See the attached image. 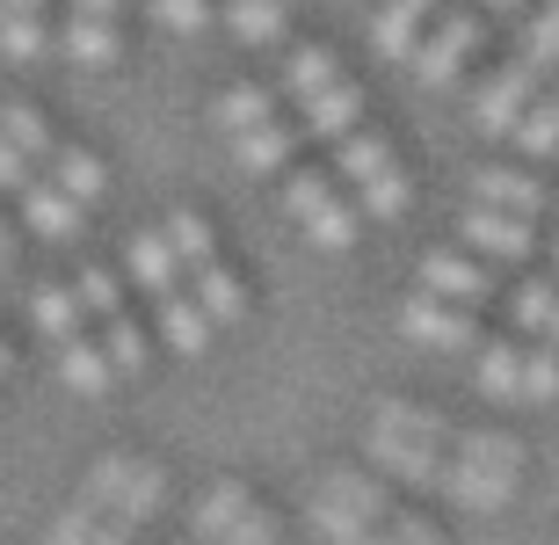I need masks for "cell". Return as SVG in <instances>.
Segmentation results:
<instances>
[{
	"label": "cell",
	"instance_id": "cell-19",
	"mask_svg": "<svg viewBox=\"0 0 559 545\" xmlns=\"http://www.w3.org/2000/svg\"><path fill=\"white\" fill-rule=\"evenodd\" d=\"M160 233H167V248H175V262H182V276H204L218 262V233H211L204 211H167Z\"/></svg>",
	"mask_w": 559,
	"mask_h": 545
},
{
	"label": "cell",
	"instance_id": "cell-35",
	"mask_svg": "<svg viewBox=\"0 0 559 545\" xmlns=\"http://www.w3.org/2000/svg\"><path fill=\"white\" fill-rule=\"evenodd\" d=\"M407 204H415V182H407L400 168H385L378 182H364V189H356V211H371V218H400Z\"/></svg>",
	"mask_w": 559,
	"mask_h": 545
},
{
	"label": "cell",
	"instance_id": "cell-31",
	"mask_svg": "<svg viewBox=\"0 0 559 545\" xmlns=\"http://www.w3.org/2000/svg\"><path fill=\"white\" fill-rule=\"evenodd\" d=\"M103 357H109L117 378H139L145 364H153V342H145V328L131 313H117V320H103Z\"/></svg>",
	"mask_w": 559,
	"mask_h": 545
},
{
	"label": "cell",
	"instance_id": "cell-26",
	"mask_svg": "<svg viewBox=\"0 0 559 545\" xmlns=\"http://www.w3.org/2000/svg\"><path fill=\"white\" fill-rule=\"evenodd\" d=\"M290 146H298V125H262V131H248V139H233V161L248 175H284Z\"/></svg>",
	"mask_w": 559,
	"mask_h": 545
},
{
	"label": "cell",
	"instance_id": "cell-27",
	"mask_svg": "<svg viewBox=\"0 0 559 545\" xmlns=\"http://www.w3.org/2000/svg\"><path fill=\"white\" fill-rule=\"evenodd\" d=\"M59 51H66L73 66H117L124 37H117V22H81V15H66V29H59Z\"/></svg>",
	"mask_w": 559,
	"mask_h": 545
},
{
	"label": "cell",
	"instance_id": "cell-46",
	"mask_svg": "<svg viewBox=\"0 0 559 545\" xmlns=\"http://www.w3.org/2000/svg\"><path fill=\"white\" fill-rule=\"evenodd\" d=\"M538 342H545V349H559V313H552V328H545V335H538Z\"/></svg>",
	"mask_w": 559,
	"mask_h": 545
},
{
	"label": "cell",
	"instance_id": "cell-39",
	"mask_svg": "<svg viewBox=\"0 0 559 545\" xmlns=\"http://www.w3.org/2000/svg\"><path fill=\"white\" fill-rule=\"evenodd\" d=\"M523 66H538V73H545V66H559V0L531 22V29H523Z\"/></svg>",
	"mask_w": 559,
	"mask_h": 545
},
{
	"label": "cell",
	"instance_id": "cell-40",
	"mask_svg": "<svg viewBox=\"0 0 559 545\" xmlns=\"http://www.w3.org/2000/svg\"><path fill=\"white\" fill-rule=\"evenodd\" d=\"M371 545H443V531H436L421 509H393V517H385V531H378Z\"/></svg>",
	"mask_w": 559,
	"mask_h": 545
},
{
	"label": "cell",
	"instance_id": "cell-47",
	"mask_svg": "<svg viewBox=\"0 0 559 545\" xmlns=\"http://www.w3.org/2000/svg\"><path fill=\"white\" fill-rule=\"evenodd\" d=\"M8 364H15V357H8V342H0V378H8Z\"/></svg>",
	"mask_w": 559,
	"mask_h": 545
},
{
	"label": "cell",
	"instance_id": "cell-18",
	"mask_svg": "<svg viewBox=\"0 0 559 545\" xmlns=\"http://www.w3.org/2000/svg\"><path fill=\"white\" fill-rule=\"evenodd\" d=\"M189 298L204 306L211 328H240V320H248V284H240L226 262H211L204 276H189Z\"/></svg>",
	"mask_w": 559,
	"mask_h": 545
},
{
	"label": "cell",
	"instance_id": "cell-43",
	"mask_svg": "<svg viewBox=\"0 0 559 545\" xmlns=\"http://www.w3.org/2000/svg\"><path fill=\"white\" fill-rule=\"evenodd\" d=\"M66 8H73L81 22H117V15L131 8V0H66Z\"/></svg>",
	"mask_w": 559,
	"mask_h": 545
},
{
	"label": "cell",
	"instance_id": "cell-25",
	"mask_svg": "<svg viewBox=\"0 0 559 545\" xmlns=\"http://www.w3.org/2000/svg\"><path fill=\"white\" fill-rule=\"evenodd\" d=\"M0 131H8V146L29 161V168H51V153H59V139H51V125H44V109H29V103H8L0 109Z\"/></svg>",
	"mask_w": 559,
	"mask_h": 545
},
{
	"label": "cell",
	"instance_id": "cell-13",
	"mask_svg": "<svg viewBox=\"0 0 559 545\" xmlns=\"http://www.w3.org/2000/svg\"><path fill=\"white\" fill-rule=\"evenodd\" d=\"M356 125H364V87L356 81L328 87V95H312V103L298 109V139H328V146H342V139H356Z\"/></svg>",
	"mask_w": 559,
	"mask_h": 545
},
{
	"label": "cell",
	"instance_id": "cell-3",
	"mask_svg": "<svg viewBox=\"0 0 559 545\" xmlns=\"http://www.w3.org/2000/svg\"><path fill=\"white\" fill-rule=\"evenodd\" d=\"M81 509H95V517H109V524H153L167 509V465L160 459H139V451H103V459L81 473V495H73Z\"/></svg>",
	"mask_w": 559,
	"mask_h": 545
},
{
	"label": "cell",
	"instance_id": "cell-48",
	"mask_svg": "<svg viewBox=\"0 0 559 545\" xmlns=\"http://www.w3.org/2000/svg\"><path fill=\"white\" fill-rule=\"evenodd\" d=\"M479 8H516V0H479Z\"/></svg>",
	"mask_w": 559,
	"mask_h": 545
},
{
	"label": "cell",
	"instance_id": "cell-33",
	"mask_svg": "<svg viewBox=\"0 0 559 545\" xmlns=\"http://www.w3.org/2000/svg\"><path fill=\"white\" fill-rule=\"evenodd\" d=\"M559 313V284H545V276H531V284H516L509 292V320H516L523 335H545Z\"/></svg>",
	"mask_w": 559,
	"mask_h": 545
},
{
	"label": "cell",
	"instance_id": "cell-36",
	"mask_svg": "<svg viewBox=\"0 0 559 545\" xmlns=\"http://www.w3.org/2000/svg\"><path fill=\"white\" fill-rule=\"evenodd\" d=\"M73 292H81L87 320H117V313H124V284H117L109 270H81V276H73Z\"/></svg>",
	"mask_w": 559,
	"mask_h": 545
},
{
	"label": "cell",
	"instance_id": "cell-41",
	"mask_svg": "<svg viewBox=\"0 0 559 545\" xmlns=\"http://www.w3.org/2000/svg\"><path fill=\"white\" fill-rule=\"evenodd\" d=\"M0 51L22 66H37L44 51H51V37H44V22H0Z\"/></svg>",
	"mask_w": 559,
	"mask_h": 545
},
{
	"label": "cell",
	"instance_id": "cell-42",
	"mask_svg": "<svg viewBox=\"0 0 559 545\" xmlns=\"http://www.w3.org/2000/svg\"><path fill=\"white\" fill-rule=\"evenodd\" d=\"M29 182H37V168H29V161L8 146V131H0V189H15V197H22Z\"/></svg>",
	"mask_w": 559,
	"mask_h": 545
},
{
	"label": "cell",
	"instance_id": "cell-24",
	"mask_svg": "<svg viewBox=\"0 0 559 545\" xmlns=\"http://www.w3.org/2000/svg\"><path fill=\"white\" fill-rule=\"evenodd\" d=\"M44 182H59L66 197L87 211V204H95V197L109 189V168L95 161V153H81V146H59V153H51V168H44Z\"/></svg>",
	"mask_w": 559,
	"mask_h": 545
},
{
	"label": "cell",
	"instance_id": "cell-28",
	"mask_svg": "<svg viewBox=\"0 0 559 545\" xmlns=\"http://www.w3.org/2000/svg\"><path fill=\"white\" fill-rule=\"evenodd\" d=\"M44 545H131V531L95 517V509H81V502H66L59 517H51V531H44Z\"/></svg>",
	"mask_w": 559,
	"mask_h": 545
},
{
	"label": "cell",
	"instance_id": "cell-45",
	"mask_svg": "<svg viewBox=\"0 0 559 545\" xmlns=\"http://www.w3.org/2000/svg\"><path fill=\"white\" fill-rule=\"evenodd\" d=\"M8 248H15V233H8V218H0V262H8Z\"/></svg>",
	"mask_w": 559,
	"mask_h": 545
},
{
	"label": "cell",
	"instance_id": "cell-12",
	"mask_svg": "<svg viewBox=\"0 0 559 545\" xmlns=\"http://www.w3.org/2000/svg\"><path fill=\"white\" fill-rule=\"evenodd\" d=\"M124 276L139 284L153 306L160 298H175V292H189V276H182V262H175V248H167V233L153 226V233H131L124 240Z\"/></svg>",
	"mask_w": 559,
	"mask_h": 545
},
{
	"label": "cell",
	"instance_id": "cell-49",
	"mask_svg": "<svg viewBox=\"0 0 559 545\" xmlns=\"http://www.w3.org/2000/svg\"><path fill=\"white\" fill-rule=\"evenodd\" d=\"M276 8H290V0H276Z\"/></svg>",
	"mask_w": 559,
	"mask_h": 545
},
{
	"label": "cell",
	"instance_id": "cell-4",
	"mask_svg": "<svg viewBox=\"0 0 559 545\" xmlns=\"http://www.w3.org/2000/svg\"><path fill=\"white\" fill-rule=\"evenodd\" d=\"M306 509H312V531H320L328 545H371L378 531H385V517H393V495H385V481H378V473L328 465Z\"/></svg>",
	"mask_w": 559,
	"mask_h": 545
},
{
	"label": "cell",
	"instance_id": "cell-32",
	"mask_svg": "<svg viewBox=\"0 0 559 545\" xmlns=\"http://www.w3.org/2000/svg\"><path fill=\"white\" fill-rule=\"evenodd\" d=\"M284 15L290 8H276V0H226V29L240 44H276L284 37Z\"/></svg>",
	"mask_w": 559,
	"mask_h": 545
},
{
	"label": "cell",
	"instance_id": "cell-14",
	"mask_svg": "<svg viewBox=\"0 0 559 545\" xmlns=\"http://www.w3.org/2000/svg\"><path fill=\"white\" fill-rule=\"evenodd\" d=\"M51 364H59V386L66 393H81V400H103L109 386H117V371H109L103 357V335H73L51 349Z\"/></svg>",
	"mask_w": 559,
	"mask_h": 545
},
{
	"label": "cell",
	"instance_id": "cell-17",
	"mask_svg": "<svg viewBox=\"0 0 559 545\" xmlns=\"http://www.w3.org/2000/svg\"><path fill=\"white\" fill-rule=\"evenodd\" d=\"M473 204H487V211H509V218H538L545 189L531 182L523 168H479V175H473Z\"/></svg>",
	"mask_w": 559,
	"mask_h": 545
},
{
	"label": "cell",
	"instance_id": "cell-34",
	"mask_svg": "<svg viewBox=\"0 0 559 545\" xmlns=\"http://www.w3.org/2000/svg\"><path fill=\"white\" fill-rule=\"evenodd\" d=\"M516 146L531 153V161H552V153H559V95H545V103H531V109H523Z\"/></svg>",
	"mask_w": 559,
	"mask_h": 545
},
{
	"label": "cell",
	"instance_id": "cell-9",
	"mask_svg": "<svg viewBox=\"0 0 559 545\" xmlns=\"http://www.w3.org/2000/svg\"><path fill=\"white\" fill-rule=\"evenodd\" d=\"M421 292L429 298H451V306H487L495 298V270L479 262V254H465V248H436V254H421Z\"/></svg>",
	"mask_w": 559,
	"mask_h": 545
},
{
	"label": "cell",
	"instance_id": "cell-29",
	"mask_svg": "<svg viewBox=\"0 0 559 545\" xmlns=\"http://www.w3.org/2000/svg\"><path fill=\"white\" fill-rule=\"evenodd\" d=\"M429 8L436 0H385V15H378V51H385V59H415V37L429 29Z\"/></svg>",
	"mask_w": 559,
	"mask_h": 545
},
{
	"label": "cell",
	"instance_id": "cell-22",
	"mask_svg": "<svg viewBox=\"0 0 559 545\" xmlns=\"http://www.w3.org/2000/svg\"><path fill=\"white\" fill-rule=\"evenodd\" d=\"M211 335H218V328L204 320V306H197L189 292L160 298V342L175 349V357H204V349H211Z\"/></svg>",
	"mask_w": 559,
	"mask_h": 545
},
{
	"label": "cell",
	"instance_id": "cell-23",
	"mask_svg": "<svg viewBox=\"0 0 559 545\" xmlns=\"http://www.w3.org/2000/svg\"><path fill=\"white\" fill-rule=\"evenodd\" d=\"M211 117H218V131H226V139H248V131L276 125V95H270V87H254V81H240V87H226V95H218V109H211Z\"/></svg>",
	"mask_w": 559,
	"mask_h": 545
},
{
	"label": "cell",
	"instance_id": "cell-37",
	"mask_svg": "<svg viewBox=\"0 0 559 545\" xmlns=\"http://www.w3.org/2000/svg\"><path fill=\"white\" fill-rule=\"evenodd\" d=\"M523 400H559V349L523 342Z\"/></svg>",
	"mask_w": 559,
	"mask_h": 545
},
{
	"label": "cell",
	"instance_id": "cell-5",
	"mask_svg": "<svg viewBox=\"0 0 559 545\" xmlns=\"http://www.w3.org/2000/svg\"><path fill=\"white\" fill-rule=\"evenodd\" d=\"M284 211H290V226L306 233L320 254H349L356 248V218H364V211L342 204L328 175H312V168L284 175Z\"/></svg>",
	"mask_w": 559,
	"mask_h": 545
},
{
	"label": "cell",
	"instance_id": "cell-20",
	"mask_svg": "<svg viewBox=\"0 0 559 545\" xmlns=\"http://www.w3.org/2000/svg\"><path fill=\"white\" fill-rule=\"evenodd\" d=\"M328 87H342V59H334L328 44H298V51L284 59V95L306 109L312 95H328Z\"/></svg>",
	"mask_w": 559,
	"mask_h": 545
},
{
	"label": "cell",
	"instance_id": "cell-30",
	"mask_svg": "<svg viewBox=\"0 0 559 545\" xmlns=\"http://www.w3.org/2000/svg\"><path fill=\"white\" fill-rule=\"evenodd\" d=\"M334 168H342V182H378V175L385 168H400L393 161V146H385V139H378V131H356V139H342V146H334Z\"/></svg>",
	"mask_w": 559,
	"mask_h": 545
},
{
	"label": "cell",
	"instance_id": "cell-44",
	"mask_svg": "<svg viewBox=\"0 0 559 545\" xmlns=\"http://www.w3.org/2000/svg\"><path fill=\"white\" fill-rule=\"evenodd\" d=\"M51 0H0V22H44Z\"/></svg>",
	"mask_w": 559,
	"mask_h": 545
},
{
	"label": "cell",
	"instance_id": "cell-7",
	"mask_svg": "<svg viewBox=\"0 0 559 545\" xmlns=\"http://www.w3.org/2000/svg\"><path fill=\"white\" fill-rule=\"evenodd\" d=\"M457 240L495 270V262H531V248H538V233H531V218H509V211H487V204H465V218H457Z\"/></svg>",
	"mask_w": 559,
	"mask_h": 545
},
{
	"label": "cell",
	"instance_id": "cell-15",
	"mask_svg": "<svg viewBox=\"0 0 559 545\" xmlns=\"http://www.w3.org/2000/svg\"><path fill=\"white\" fill-rule=\"evenodd\" d=\"M22 218H29L37 240H81V204H73L59 182H44V175L22 189Z\"/></svg>",
	"mask_w": 559,
	"mask_h": 545
},
{
	"label": "cell",
	"instance_id": "cell-10",
	"mask_svg": "<svg viewBox=\"0 0 559 545\" xmlns=\"http://www.w3.org/2000/svg\"><path fill=\"white\" fill-rule=\"evenodd\" d=\"M254 509H262V502H254L248 481H211L204 495L189 502V545H226L233 531L254 517Z\"/></svg>",
	"mask_w": 559,
	"mask_h": 545
},
{
	"label": "cell",
	"instance_id": "cell-2",
	"mask_svg": "<svg viewBox=\"0 0 559 545\" xmlns=\"http://www.w3.org/2000/svg\"><path fill=\"white\" fill-rule=\"evenodd\" d=\"M523 487V443L509 429H457L451 437V465H443V495L473 517H495V509L516 502Z\"/></svg>",
	"mask_w": 559,
	"mask_h": 545
},
{
	"label": "cell",
	"instance_id": "cell-21",
	"mask_svg": "<svg viewBox=\"0 0 559 545\" xmlns=\"http://www.w3.org/2000/svg\"><path fill=\"white\" fill-rule=\"evenodd\" d=\"M473 386L487 400H523V342H479L473 349Z\"/></svg>",
	"mask_w": 559,
	"mask_h": 545
},
{
	"label": "cell",
	"instance_id": "cell-8",
	"mask_svg": "<svg viewBox=\"0 0 559 545\" xmlns=\"http://www.w3.org/2000/svg\"><path fill=\"white\" fill-rule=\"evenodd\" d=\"M538 103V66H501L495 81L479 87V103H473V125L487 131V139H516V125H523V109Z\"/></svg>",
	"mask_w": 559,
	"mask_h": 545
},
{
	"label": "cell",
	"instance_id": "cell-38",
	"mask_svg": "<svg viewBox=\"0 0 559 545\" xmlns=\"http://www.w3.org/2000/svg\"><path fill=\"white\" fill-rule=\"evenodd\" d=\"M145 15L160 22V29H175V37H197L211 22V0H145Z\"/></svg>",
	"mask_w": 559,
	"mask_h": 545
},
{
	"label": "cell",
	"instance_id": "cell-1",
	"mask_svg": "<svg viewBox=\"0 0 559 545\" xmlns=\"http://www.w3.org/2000/svg\"><path fill=\"white\" fill-rule=\"evenodd\" d=\"M451 422L421 407V400H378L371 429H364V451L385 481L400 487H443V465H451Z\"/></svg>",
	"mask_w": 559,
	"mask_h": 545
},
{
	"label": "cell",
	"instance_id": "cell-11",
	"mask_svg": "<svg viewBox=\"0 0 559 545\" xmlns=\"http://www.w3.org/2000/svg\"><path fill=\"white\" fill-rule=\"evenodd\" d=\"M473 44H479V15H473V8H451V15H443L429 37L415 44V73H421L429 87L457 81V66L473 59Z\"/></svg>",
	"mask_w": 559,
	"mask_h": 545
},
{
	"label": "cell",
	"instance_id": "cell-6",
	"mask_svg": "<svg viewBox=\"0 0 559 545\" xmlns=\"http://www.w3.org/2000/svg\"><path fill=\"white\" fill-rule=\"evenodd\" d=\"M400 335L415 342V349H443V357H465V349H479V313H465V306H451V298L415 292L407 306H400Z\"/></svg>",
	"mask_w": 559,
	"mask_h": 545
},
{
	"label": "cell",
	"instance_id": "cell-50",
	"mask_svg": "<svg viewBox=\"0 0 559 545\" xmlns=\"http://www.w3.org/2000/svg\"><path fill=\"white\" fill-rule=\"evenodd\" d=\"M552 262H559V248H552Z\"/></svg>",
	"mask_w": 559,
	"mask_h": 545
},
{
	"label": "cell",
	"instance_id": "cell-16",
	"mask_svg": "<svg viewBox=\"0 0 559 545\" xmlns=\"http://www.w3.org/2000/svg\"><path fill=\"white\" fill-rule=\"evenodd\" d=\"M29 328H37L51 349H59V342H73V335H87L81 292H73V284H37V292H29Z\"/></svg>",
	"mask_w": 559,
	"mask_h": 545
}]
</instances>
